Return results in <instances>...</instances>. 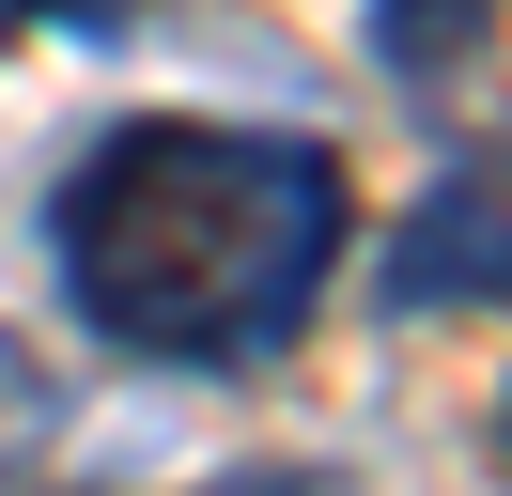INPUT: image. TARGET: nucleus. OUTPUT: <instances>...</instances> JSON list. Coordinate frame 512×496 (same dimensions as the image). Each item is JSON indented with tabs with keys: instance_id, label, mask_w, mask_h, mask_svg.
I'll return each instance as SVG.
<instances>
[{
	"instance_id": "nucleus-1",
	"label": "nucleus",
	"mask_w": 512,
	"mask_h": 496,
	"mask_svg": "<svg viewBox=\"0 0 512 496\" xmlns=\"http://www.w3.org/2000/svg\"><path fill=\"white\" fill-rule=\"evenodd\" d=\"M357 248V186L311 124L125 109L47 171V279L78 341L140 372H264L326 310Z\"/></svg>"
},
{
	"instance_id": "nucleus-2",
	"label": "nucleus",
	"mask_w": 512,
	"mask_h": 496,
	"mask_svg": "<svg viewBox=\"0 0 512 496\" xmlns=\"http://www.w3.org/2000/svg\"><path fill=\"white\" fill-rule=\"evenodd\" d=\"M388 310H404V326H435V310H497V155H481V140L419 186L404 264H388Z\"/></svg>"
},
{
	"instance_id": "nucleus-3",
	"label": "nucleus",
	"mask_w": 512,
	"mask_h": 496,
	"mask_svg": "<svg viewBox=\"0 0 512 496\" xmlns=\"http://www.w3.org/2000/svg\"><path fill=\"white\" fill-rule=\"evenodd\" d=\"M357 47H373L404 93H450L481 47H497V0H373V16H357Z\"/></svg>"
},
{
	"instance_id": "nucleus-4",
	"label": "nucleus",
	"mask_w": 512,
	"mask_h": 496,
	"mask_svg": "<svg viewBox=\"0 0 512 496\" xmlns=\"http://www.w3.org/2000/svg\"><path fill=\"white\" fill-rule=\"evenodd\" d=\"M47 434H63V388L32 372V341H0V465H32Z\"/></svg>"
},
{
	"instance_id": "nucleus-5",
	"label": "nucleus",
	"mask_w": 512,
	"mask_h": 496,
	"mask_svg": "<svg viewBox=\"0 0 512 496\" xmlns=\"http://www.w3.org/2000/svg\"><path fill=\"white\" fill-rule=\"evenodd\" d=\"M202 496H311L295 465H233V481H202Z\"/></svg>"
},
{
	"instance_id": "nucleus-6",
	"label": "nucleus",
	"mask_w": 512,
	"mask_h": 496,
	"mask_svg": "<svg viewBox=\"0 0 512 496\" xmlns=\"http://www.w3.org/2000/svg\"><path fill=\"white\" fill-rule=\"evenodd\" d=\"M32 16H63V31H125V0H32Z\"/></svg>"
}]
</instances>
